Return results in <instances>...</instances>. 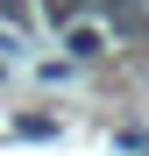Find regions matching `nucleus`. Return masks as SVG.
Listing matches in <instances>:
<instances>
[{"mask_svg": "<svg viewBox=\"0 0 149 156\" xmlns=\"http://www.w3.org/2000/svg\"><path fill=\"white\" fill-rule=\"evenodd\" d=\"M57 29H64V50H71V57H99V50H107V29H99V21H78V14H71V21H57Z\"/></svg>", "mask_w": 149, "mask_h": 156, "instance_id": "1", "label": "nucleus"}]
</instances>
